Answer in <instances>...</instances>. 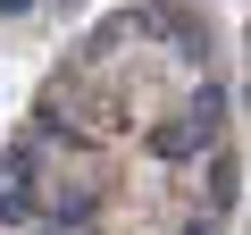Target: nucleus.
<instances>
[{
	"mask_svg": "<svg viewBox=\"0 0 251 235\" xmlns=\"http://www.w3.org/2000/svg\"><path fill=\"white\" fill-rule=\"evenodd\" d=\"M218 126H226V84H201L176 126H151V160H193L218 143Z\"/></svg>",
	"mask_w": 251,
	"mask_h": 235,
	"instance_id": "1",
	"label": "nucleus"
},
{
	"mask_svg": "<svg viewBox=\"0 0 251 235\" xmlns=\"http://www.w3.org/2000/svg\"><path fill=\"white\" fill-rule=\"evenodd\" d=\"M126 34L176 42V59H209V51H218V42H209V26H201L193 9H176V0H151V9H134V17H126Z\"/></svg>",
	"mask_w": 251,
	"mask_h": 235,
	"instance_id": "2",
	"label": "nucleus"
},
{
	"mask_svg": "<svg viewBox=\"0 0 251 235\" xmlns=\"http://www.w3.org/2000/svg\"><path fill=\"white\" fill-rule=\"evenodd\" d=\"M234 193H243V160L226 151V160L209 168V202H218V210H234Z\"/></svg>",
	"mask_w": 251,
	"mask_h": 235,
	"instance_id": "3",
	"label": "nucleus"
},
{
	"mask_svg": "<svg viewBox=\"0 0 251 235\" xmlns=\"http://www.w3.org/2000/svg\"><path fill=\"white\" fill-rule=\"evenodd\" d=\"M0 17H34V0H0Z\"/></svg>",
	"mask_w": 251,
	"mask_h": 235,
	"instance_id": "4",
	"label": "nucleus"
}]
</instances>
